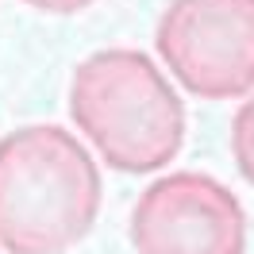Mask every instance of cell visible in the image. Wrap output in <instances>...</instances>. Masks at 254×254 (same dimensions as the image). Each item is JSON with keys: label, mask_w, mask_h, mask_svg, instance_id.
<instances>
[{"label": "cell", "mask_w": 254, "mask_h": 254, "mask_svg": "<svg viewBox=\"0 0 254 254\" xmlns=\"http://www.w3.org/2000/svg\"><path fill=\"white\" fill-rule=\"evenodd\" d=\"M100 170L77 135L31 124L0 139V247L8 254H65L93 231Z\"/></svg>", "instance_id": "6da1fadb"}, {"label": "cell", "mask_w": 254, "mask_h": 254, "mask_svg": "<svg viewBox=\"0 0 254 254\" xmlns=\"http://www.w3.org/2000/svg\"><path fill=\"white\" fill-rule=\"evenodd\" d=\"M69 116L100 162L120 174H158L185 143V108L143 50L108 47L69 77Z\"/></svg>", "instance_id": "7a4b0ae2"}, {"label": "cell", "mask_w": 254, "mask_h": 254, "mask_svg": "<svg viewBox=\"0 0 254 254\" xmlns=\"http://www.w3.org/2000/svg\"><path fill=\"white\" fill-rule=\"evenodd\" d=\"M170 77L200 100L254 89V0H174L154 31Z\"/></svg>", "instance_id": "3957f363"}, {"label": "cell", "mask_w": 254, "mask_h": 254, "mask_svg": "<svg viewBox=\"0 0 254 254\" xmlns=\"http://www.w3.org/2000/svg\"><path fill=\"white\" fill-rule=\"evenodd\" d=\"M127 239L135 254H243L247 216L223 181L177 170L143 189L127 220Z\"/></svg>", "instance_id": "277c9868"}, {"label": "cell", "mask_w": 254, "mask_h": 254, "mask_svg": "<svg viewBox=\"0 0 254 254\" xmlns=\"http://www.w3.org/2000/svg\"><path fill=\"white\" fill-rule=\"evenodd\" d=\"M231 158H235V170L254 185V96L231 120Z\"/></svg>", "instance_id": "5b68a950"}, {"label": "cell", "mask_w": 254, "mask_h": 254, "mask_svg": "<svg viewBox=\"0 0 254 254\" xmlns=\"http://www.w3.org/2000/svg\"><path fill=\"white\" fill-rule=\"evenodd\" d=\"M23 4H31L39 12H47V16H73L81 8H89L93 0H23Z\"/></svg>", "instance_id": "8992f818"}]
</instances>
